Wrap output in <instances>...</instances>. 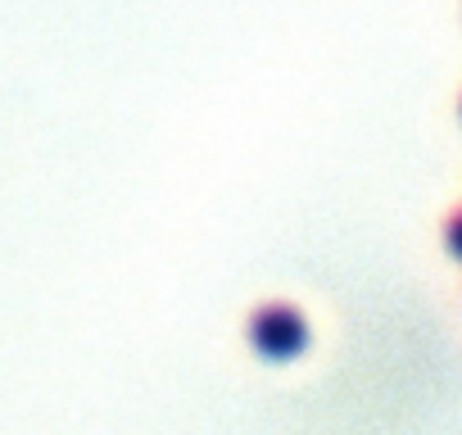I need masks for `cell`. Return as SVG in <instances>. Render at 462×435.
<instances>
[{"label": "cell", "mask_w": 462, "mask_h": 435, "mask_svg": "<svg viewBox=\"0 0 462 435\" xmlns=\"http://www.w3.org/2000/svg\"><path fill=\"white\" fill-rule=\"evenodd\" d=\"M448 245H453V250L462 255V213L453 218V227H448Z\"/></svg>", "instance_id": "7a4b0ae2"}, {"label": "cell", "mask_w": 462, "mask_h": 435, "mask_svg": "<svg viewBox=\"0 0 462 435\" xmlns=\"http://www.w3.org/2000/svg\"><path fill=\"white\" fill-rule=\"evenodd\" d=\"M254 340H259V349H268V354H295V349L304 345V327H300L295 313L273 309V313H263V318L254 322Z\"/></svg>", "instance_id": "6da1fadb"}]
</instances>
